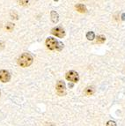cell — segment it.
<instances>
[{"label":"cell","mask_w":125,"mask_h":126,"mask_svg":"<svg viewBox=\"0 0 125 126\" xmlns=\"http://www.w3.org/2000/svg\"><path fill=\"white\" fill-rule=\"evenodd\" d=\"M33 61V57L29 53H23L18 59V64L21 67H28L32 64Z\"/></svg>","instance_id":"cell-1"},{"label":"cell","mask_w":125,"mask_h":126,"mask_svg":"<svg viewBox=\"0 0 125 126\" xmlns=\"http://www.w3.org/2000/svg\"><path fill=\"white\" fill-rule=\"evenodd\" d=\"M46 46L50 50H61L63 48V44L62 42H58L53 37H48L46 40Z\"/></svg>","instance_id":"cell-2"},{"label":"cell","mask_w":125,"mask_h":126,"mask_svg":"<svg viewBox=\"0 0 125 126\" xmlns=\"http://www.w3.org/2000/svg\"><path fill=\"white\" fill-rule=\"evenodd\" d=\"M65 79L70 82L77 83L79 80V75L75 71H70V72H67L66 75H65Z\"/></svg>","instance_id":"cell-3"},{"label":"cell","mask_w":125,"mask_h":126,"mask_svg":"<svg viewBox=\"0 0 125 126\" xmlns=\"http://www.w3.org/2000/svg\"><path fill=\"white\" fill-rule=\"evenodd\" d=\"M56 93L58 94L59 95H64L65 92H66V86H65V83L62 80H59L57 82L56 86Z\"/></svg>","instance_id":"cell-4"},{"label":"cell","mask_w":125,"mask_h":126,"mask_svg":"<svg viewBox=\"0 0 125 126\" xmlns=\"http://www.w3.org/2000/svg\"><path fill=\"white\" fill-rule=\"evenodd\" d=\"M51 34H54V35L56 36V37L62 38L65 35V32L62 27H54V28H52V30H51Z\"/></svg>","instance_id":"cell-5"},{"label":"cell","mask_w":125,"mask_h":126,"mask_svg":"<svg viewBox=\"0 0 125 126\" xmlns=\"http://www.w3.org/2000/svg\"><path fill=\"white\" fill-rule=\"evenodd\" d=\"M11 79V74L8 71L6 70H1L0 71V80L4 83L5 82H8L10 81Z\"/></svg>","instance_id":"cell-6"},{"label":"cell","mask_w":125,"mask_h":126,"mask_svg":"<svg viewBox=\"0 0 125 126\" xmlns=\"http://www.w3.org/2000/svg\"><path fill=\"white\" fill-rule=\"evenodd\" d=\"M50 18H51V20H52L54 23H57V22H58L59 16H58V13H56V11H51V13H50Z\"/></svg>","instance_id":"cell-7"},{"label":"cell","mask_w":125,"mask_h":126,"mask_svg":"<svg viewBox=\"0 0 125 126\" xmlns=\"http://www.w3.org/2000/svg\"><path fill=\"white\" fill-rule=\"evenodd\" d=\"M76 9H77L78 12H79V13H86V5H84V4H76Z\"/></svg>","instance_id":"cell-8"},{"label":"cell","mask_w":125,"mask_h":126,"mask_svg":"<svg viewBox=\"0 0 125 126\" xmlns=\"http://www.w3.org/2000/svg\"><path fill=\"white\" fill-rule=\"evenodd\" d=\"M94 38H95V34H94V32L90 31V32H88L87 34H86V39H87V40H89V41H94Z\"/></svg>","instance_id":"cell-9"},{"label":"cell","mask_w":125,"mask_h":126,"mask_svg":"<svg viewBox=\"0 0 125 126\" xmlns=\"http://www.w3.org/2000/svg\"><path fill=\"white\" fill-rule=\"evenodd\" d=\"M105 41H106V37H105L104 35H102V34L99 35L98 37H97V39H96V42H97V43H103Z\"/></svg>","instance_id":"cell-10"},{"label":"cell","mask_w":125,"mask_h":126,"mask_svg":"<svg viewBox=\"0 0 125 126\" xmlns=\"http://www.w3.org/2000/svg\"><path fill=\"white\" fill-rule=\"evenodd\" d=\"M85 93L87 95H92L94 93V87H91V86H88V87L86 88V90H85Z\"/></svg>","instance_id":"cell-11"},{"label":"cell","mask_w":125,"mask_h":126,"mask_svg":"<svg viewBox=\"0 0 125 126\" xmlns=\"http://www.w3.org/2000/svg\"><path fill=\"white\" fill-rule=\"evenodd\" d=\"M6 30H8V31H12V30L14 28V24L13 23H7L6 24Z\"/></svg>","instance_id":"cell-12"},{"label":"cell","mask_w":125,"mask_h":126,"mask_svg":"<svg viewBox=\"0 0 125 126\" xmlns=\"http://www.w3.org/2000/svg\"><path fill=\"white\" fill-rule=\"evenodd\" d=\"M106 126H116V123H115V121L110 120V121H109V122L106 124Z\"/></svg>","instance_id":"cell-13"},{"label":"cell","mask_w":125,"mask_h":126,"mask_svg":"<svg viewBox=\"0 0 125 126\" xmlns=\"http://www.w3.org/2000/svg\"><path fill=\"white\" fill-rule=\"evenodd\" d=\"M19 3L21 4H28V1H19Z\"/></svg>","instance_id":"cell-14"},{"label":"cell","mask_w":125,"mask_h":126,"mask_svg":"<svg viewBox=\"0 0 125 126\" xmlns=\"http://www.w3.org/2000/svg\"><path fill=\"white\" fill-rule=\"evenodd\" d=\"M122 19L125 20V13H123V15H122Z\"/></svg>","instance_id":"cell-15"},{"label":"cell","mask_w":125,"mask_h":126,"mask_svg":"<svg viewBox=\"0 0 125 126\" xmlns=\"http://www.w3.org/2000/svg\"><path fill=\"white\" fill-rule=\"evenodd\" d=\"M0 94H1V92H0Z\"/></svg>","instance_id":"cell-16"}]
</instances>
